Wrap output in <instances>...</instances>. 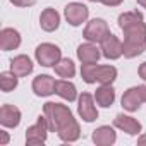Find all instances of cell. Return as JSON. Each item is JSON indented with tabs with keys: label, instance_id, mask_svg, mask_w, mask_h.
<instances>
[{
	"label": "cell",
	"instance_id": "17",
	"mask_svg": "<svg viewBox=\"0 0 146 146\" xmlns=\"http://www.w3.org/2000/svg\"><path fill=\"white\" fill-rule=\"evenodd\" d=\"M58 24H60V16H58V12L55 11V9H45L43 12H41V16H40V26H41V29H45V31H55L57 28H58Z\"/></svg>",
	"mask_w": 146,
	"mask_h": 146
},
{
	"label": "cell",
	"instance_id": "31",
	"mask_svg": "<svg viewBox=\"0 0 146 146\" xmlns=\"http://www.w3.org/2000/svg\"><path fill=\"white\" fill-rule=\"evenodd\" d=\"M141 91H143V96H144V102H146V86H141Z\"/></svg>",
	"mask_w": 146,
	"mask_h": 146
},
{
	"label": "cell",
	"instance_id": "7",
	"mask_svg": "<svg viewBox=\"0 0 146 146\" xmlns=\"http://www.w3.org/2000/svg\"><path fill=\"white\" fill-rule=\"evenodd\" d=\"M102 53H103V57H107L110 60H115L120 55H124V45H122V41L115 35L110 33L102 41Z\"/></svg>",
	"mask_w": 146,
	"mask_h": 146
},
{
	"label": "cell",
	"instance_id": "19",
	"mask_svg": "<svg viewBox=\"0 0 146 146\" xmlns=\"http://www.w3.org/2000/svg\"><path fill=\"white\" fill-rule=\"evenodd\" d=\"M95 98H96V103H98V105L108 108V107H112V103L115 102V90H113L110 84H102V88L96 90Z\"/></svg>",
	"mask_w": 146,
	"mask_h": 146
},
{
	"label": "cell",
	"instance_id": "27",
	"mask_svg": "<svg viewBox=\"0 0 146 146\" xmlns=\"http://www.w3.org/2000/svg\"><path fill=\"white\" fill-rule=\"evenodd\" d=\"M139 78L146 81V62H143V64L139 65Z\"/></svg>",
	"mask_w": 146,
	"mask_h": 146
},
{
	"label": "cell",
	"instance_id": "20",
	"mask_svg": "<svg viewBox=\"0 0 146 146\" xmlns=\"http://www.w3.org/2000/svg\"><path fill=\"white\" fill-rule=\"evenodd\" d=\"M55 93L58 96H62L67 102H74L78 93H76V86L69 83V81H55Z\"/></svg>",
	"mask_w": 146,
	"mask_h": 146
},
{
	"label": "cell",
	"instance_id": "13",
	"mask_svg": "<svg viewBox=\"0 0 146 146\" xmlns=\"http://www.w3.org/2000/svg\"><path fill=\"white\" fill-rule=\"evenodd\" d=\"M21 45V35L12 28H4L0 31V48L4 52L16 50Z\"/></svg>",
	"mask_w": 146,
	"mask_h": 146
},
{
	"label": "cell",
	"instance_id": "28",
	"mask_svg": "<svg viewBox=\"0 0 146 146\" xmlns=\"http://www.w3.org/2000/svg\"><path fill=\"white\" fill-rule=\"evenodd\" d=\"M9 143V136L5 131H0V144H7Z\"/></svg>",
	"mask_w": 146,
	"mask_h": 146
},
{
	"label": "cell",
	"instance_id": "26",
	"mask_svg": "<svg viewBox=\"0 0 146 146\" xmlns=\"http://www.w3.org/2000/svg\"><path fill=\"white\" fill-rule=\"evenodd\" d=\"M102 2L108 7H115V5H120L122 4V0H102Z\"/></svg>",
	"mask_w": 146,
	"mask_h": 146
},
{
	"label": "cell",
	"instance_id": "6",
	"mask_svg": "<svg viewBox=\"0 0 146 146\" xmlns=\"http://www.w3.org/2000/svg\"><path fill=\"white\" fill-rule=\"evenodd\" d=\"M110 35V29L107 26V23L103 19H93L88 23V26L84 28V33L83 36L88 40V41H95V43H102L105 40V36Z\"/></svg>",
	"mask_w": 146,
	"mask_h": 146
},
{
	"label": "cell",
	"instance_id": "15",
	"mask_svg": "<svg viewBox=\"0 0 146 146\" xmlns=\"http://www.w3.org/2000/svg\"><path fill=\"white\" fill-rule=\"evenodd\" d=\"M11 70L17 78H24L28 74H31L33 70V62L28 55H17L11 60Z\"/></svg>",
	"mask_w": 146,
	"mask_h": 146
},
{
	"label": "cell",
	"instance_id": "18",
	"mask_svg": "<svg viewBox=\"0 0 146 146\" xmlns=\"http://www.w3.org/2000/svg\"><path fill=\"white\" fill-rule=\"evenodd\" d=\"M115 139H117V134L108 125H102L96 131H93V141L98 146H110V144L115 143Z\"/></svg>",
	"mask_w": 146,
	"mask_h": 146
},
{
	"label": "cell",
	"instance_id": "25",
	"mask_svg": "<svg viewBox=\"0 0 146 146\" xmlns=\"http://www.w3.org/2000/svg\"><path fill=\"white\" fill-rule=\"evenodd\" d=\"M11 2L17 7H29V5H35L36 0H11Z\"/></svg>",
	"mask_w": 146,
	"mask_h": 146
},
{
	"label": "cell",
	"instance_id": "22",
	"mask_svg": "<svg viewBox=\"0 0 146 146\" xmlns=\"http://www.w3.org/2000/svg\"><path fill=\"white\" fill-rule=\"evenodd\" d=\"M141 21H143V14L141 12H124V14L119 16V26L122 29H125L129 26H134V24H137Z\"/></svg>",
	"mask_w": 146,
	"mask_h": 146
},
{
	"label": "cell",
	"instance_id": "2",
	"mask_svg": "<svg viewBox=\"0 0 146 146\" xmlns=\"http://www.w3.org/2000/svg\"><path fill=\"white\" fill-rule=\"evenodd\" d=\"M43 113H45V117L48 120L50 131H53L57 134L65 131L69 125H72L76 122V119L72 117V112L69 110V107H65L62 103H53V102L45 103Z\"/></svg>",
	"mask_w": 146,
	"mask_h": 146
},
{
	"label": "cell",
	"instance_id": "32",
	"mask_svg": "<svg viewBox=\"0 0 146 146\" xmlns=\"http://www.w3.org/2000/svg\"><path fill=\"white\" fill-rule=\"evenodd\" d=\"M90 2H102V0H90Z\"/></svg>",
	"mask_w": 146,
	"mask_h": 146
},
{
	"label": "cell",
	"instance_id": "4",
	"mask_svg": "<svg viewBox=\"0 0 146 146\" xmlns=\"http://www.w3.org/2000/svg\"><path fill=\"white\" fill-rule=\"evenodd\" d=\"M36 60L43 67H55V64L60 60V48L52 43H41L36 48Z\"/></svg>",
	"mask_w": 146,
	"mask_h": 146
},
{
	"label": "cell",
	"instance_id": "24",
	"mask_svg": "<svg viewBox=\"0 0 146 146\" xmlns=\"http://www.w3.org/2000/svg\"><path fill=\"white\" fill-rule=\"evenodd\" d=\"M79 136H81V129H79V124H78V122H74L72 125H69L65 131L58 132V137H60L62 141H69V143L79 139Z\"/></svg>",
	"mask_w": 146,
	"mask_h": 146
},
{
	"label": "cell",
	"instance_id": "3",
	"mask_svg": "<svg viewBox=\"0 0 146 146\" xmlns=\"http://www.w3.org/2000/svg\"><path fill=\"white\" fill-rule=\"evenodd\" d=\"M81 78L88 83H102V84H112L117 78V69L112 65H96V64H83L81 67Z\"/></svg>",
	"mask_w": 146,
	"mask_h": 146
},
{
	"label": "cell",
	"instance_id": "12",
	"mask_svg": "<svg viewBox=\"0 0 146 146\" xmlns=\"http://www.w3.org/2000/svg\"><path fill=\"white\" fill-rule=\"evenodd\" d=\"M144 102V96H143V91H141V86H136V88H131L124 93L122 96V107L129 112H134L141 107V103Z\"/></svg>",
	"mask_w": 146,
	"mask_h": 146
},
{
	"label": "cell",
	"instance_id": "9",
	"mask_svg": "<svg viewBox=\"0 0 146 146\" xmlns=\"http://www.w3.org/2000/svg\"><path fill=\"white\" fill-rule=\"evenodd\" d=\"M88 14H90L88 7L83 5V4H76L74 2V4H69L65 7V19H67V23L70 26H79V24H83L88 19Z\"/></svg>",
	"mask_w": 146,
	"mask_h": 146
},
{
	"label": "cell",
	"instance_id": "16",
	"mask_svg": "<svg viewBox=\"0 0 146 146\" xmlns=\"http://www.w3.org/2000/svg\"><path fill=\"white\" fill-rule=\"evenodd\" d=\"M100 50L96 48V45L93 43H84L78 46V58L83 64H96L100 58Z\"/></svg>",
	"mask_w": 146,
	"mask_h": 146
},
{
	"label": "cell",
	"instance_id": "10",
	"mask_svg": "<svg viewBox=\"0 0 146 146\" xmlns=\"http://www.w3.org/2000/svg\"><path fill=\"white\" fill-rule=\"evenodd\" d=\"M21 122V110L14 105H2L0 108V124L5 127H17Z\"/></svg>",
	"mask_w": 146,
	"mask_h": 146
},
{
	"label": "cell",
	"instance_id": "5",
	"mask_svg": "<svg viewBox=\"0 0 146 146\" xmlns=\"http://www.w3.org/2000/svg\"><path fill=\"white\" fill-rule=\"evenodd\" d=\"M48 129H50V127H48L46 117H45V115H43V117L40 115L38 120H36V124L31 125V127H28V131H26V143L31 144V146L43 144V143L46 141V131H48Z\"/></svg>",
	"mask_w": 146,
	"mask_h": 146
},
{
	"label": "cell",
	"instance_id": "30",
	"mask_svg": "<svg viewBox=\"0 0 146 146\" xmlns=\"http://www.w3.org/2000/svg\"><path fill=\"white\" fill-rule=\"evenodd\" d=\"M137 4H139L141 7H144V9H146V0H137Z\"/></svg>",
	"mask_w": 146,
	"mask_h": 146
},
{
	"label": "cell",
	"instance_id": "23",
	"mask_svg": "<svg viewBox=\"0 0 146 146\" xmlns=\"http://www.w3.org/2000/svg\"><path fill=\"white\" fill-rule=\"evenodd\" d=\"M16 86H17V76L12 70L11 72H2V74H0V88H2L4 93L12 91Z\"/></svg>",
	"mask_w": 146,
	"mask_h": 146
},
{
	"label": "cell",
	"instance_id": "29",
	"mask_svg": "<svg viewBox=\"0 0 146 146\" xmlns=\"http://www.w3.org/2000/svg\"><path fill=\"white\" fill-rule=\"evenodd\" d=\"M137 144H141V146H146V134H144V136H141V137L137 139Z\"/></svg>",
	"mask_w": 146,
	"mask_h": 146
},
{
	"label": "cell",
	"instance_id": "14",
	"mask_svg": "<svg viewBox=\"0 0 146 146\" xmlns=\"http://www.w3.org/2000/svg\"><path fill=\"white\" fill-rule=\"evenodd\" d=\"M113 125L119 127L120 131L127 132L129 136H136V134L141 132V124H139L136 119H132V117H129V115H124V113H119V115L115 117Z\"/></svg>",
	"mask_w": 146,
	"mask_h": 146
},
{
	"label": "cell",
	"instance_id": "11",
	"mask_svg": "<svg viewBox=\"0 0 146 146\" xmlns=\"http://www.w3.org/2000/svg\"><path fill=\"white\" fill-rule=\"evenodd\" d=\"M33 91L38 96H48V95L55 93V79L48 74L36 76L33 81Z\"/></svg>",
	"mask_w": 146,
	"mask_h": 146
},
{
	"label": "cell",
	"instance_id": "21",
	"mask_svg": "<svg viewBox=\"0 0 146 146\" xmlns=\"http://www.w3.org/2000/svg\"><path fill=\"white\" fill-rule=\"evenodd\" d=\"M55 72L60 78H74L76 74V65L70 58H60L55 64Z\"/></svg>",
	"mask_w": 146,
	"mask_h": 146
},
{
	"label": "cell",
	"instance_id": "1",
	"mask_svg": "<svg viewBox=\"0 0 146 146\" xmlns=\"http://www.w3.org/2000/svg\"><path fill=\"white\" fill-rule=\"evenodd\" d=\"M124 31V57L134 58L146 50V24L141 21L134 26H129Z\"/></svg>",
	"mask_w": 146,
	"mask_h": 146
},
{
	"label": "cell",
	"instance_id": "8",
	"mask_svg": "<svg viewBox=\"0 0 146 146\" xmlns=\"http://www.w3.org/2000/svg\"><path fill=\"white\" fill-rule=\"evenodd\" d=\"M78 112H79V115L84 122H93V120L98 119V110H96V107L93 103V96L90 93H83L79 96Z\"/></svg>",
	"mask_w": 146,
	"mask_h": 146
}]
</instances>
